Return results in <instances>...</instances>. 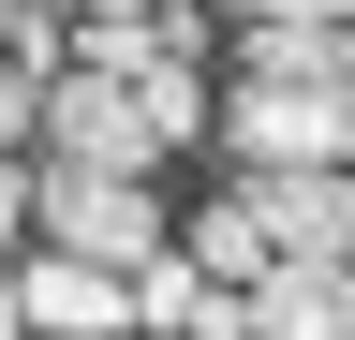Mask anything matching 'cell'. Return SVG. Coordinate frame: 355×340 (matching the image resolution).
I'll return each instance as SVG.
<instances>
[{
	"mask_svg": "<svg viewBox=\"0 0 355 340\" xmlns=\"http://www.w3.org/2000/svg\"><path fill=\"white\" fill-rule=\"evenodd\" d=\"M222 148H237L252 178L355 163V74H237V89H222Z\"/></svg>",
	"mask_w": 355,
	"mask_h": 340,
	"instance_id": "6da1fadb",
	"label": "cell"
},
{
	"mask_svg": "<svg viewBox=\"0 0 355 340\" xmlns=\"http://www.w3.org/2000/svg\"><path fill=\"white\" fill-rule=\"evenodd\" d=\"M44 251H89V267H163V193L148 178H89V163H44Z\"/></svg>",
	"mask_w": 355,
	"mask_h": 340,
	"instance_id": "7a4b0ae2",
	"label": "cell"
},
{
	"mask_svg": "<svg viewBox=\"0 0 355 340\" xmlns=\"http://www.w3.org/2000/svg\"><path fill=\"white\" fill-rule=\"evenodd\" d=\"M178 134L148 118V89H119V74H60L44 89V163H89V178H148Z\"/></svg>",
	"mask_w": 355,
	"mask_h": 340,
	"instance_id": "3957f363",
	"label": "cell"
},
{
	"mask_svg": "<svg viewBox=\"0 0 355 340\" xmlns=\"http://www.w3.org/2000/svg\"><path fill=\"white\" fill-rule=\"evenodd\" d=\"M282 267H355V163H296V178H237Z\"/></svg>",
	"mask_w": 355,
	"mask_h": 340,
	"instance_id": "277c9868",
	"label": "cell"
},
{
	"mask_svg": "<svg viewBox=\"0 0 355 340\" xmlns=\"http://www.w3.org/2000/svg\"><path fill=\"white\" fill-rule=\"evenodd\" d=\"M15 296H30V340H133V281L89 251H15Z\"/></svg>",
	"mask_w": 355,
	"mask_h": 340,
	"instance_id": "5b68a950",
	"label": "cell"
},
{
	"mask_svg": "<svg viewBox=\"0 0 355 340\" xmlns=\"http://www.w3.org/2000/svg\"><path fill=\"white\" fill-rule=\"evenodd\" d=\"M237 340H355V267H282L266 296H237Z\"/></svg>",
	"mask_w": 355,
	"mask_h": 340,
	"instance_id": "8992f818",
	"label": "cell"
},
{
	"mask_svg": "<svg viewBox=\"0 0 355 340\" xmlns=\"http://www.w3.org/2000/svg\"><path fill=\"white\" fill-rule=\"evenodd\" d=\"M178 251H193V267H207L222 296H266V281H282V237L252 222V193H222V207H207V222L178 237Z\"/></svg>",
	"mask_w": 355,
	"mask_h": 340,
	"instance_id": "52a82bcc",
	"label": "cell"
},
{
	"mask_svg": "<svg viewBox=\"0 0 355 340\" xmlns=\"http://www.w3.org/2000/svg\"><path fill=\"white\" fill-rule=\"evenodd\" d=\"M237 30H266V45H355V0H237Z\"/></svg>",
	"mask_w": 355,
	"mask_h": 340,
	"instance_id": "ba28073f",
	"label": "cell"
},
{
	"mask_svg": "<svg viewBox=\"0 0 355 340\" xmlns=\"http://www.w3.org/2000/svg\"><path fill=\"white\" fill-rule=\"evenodd\" d=\"M30 222H44V163H15V148H0V251H15Z\"/></svg>",
	"mask_w": 355,
	"mask_h": 340,
	"instance_id": "9c48e42d",
	"label": "cell"
},
{
	"mask_svg": "<svg viewBox=\"0 0 355 340\" xmlns=\"http://www.w3.org/2000/svg\"><path fill=\"white\" fill-rule=\"evenodd\" d=\"M0 148H44V89H30L15 60H0Z\"/></svg>",
	"mask_w": 355,
	"mask_h": 340,
	"instance_id": "30bf717a",
	"label": "cell"
},
{
	"mask_svg": "<svg viewBox=\"0 0 355 340\" xmlns=\"http://www.w3.org/2000/svg\"><path fill=\"white\" fill-rule=\"evenodd\" d=\"M119 15H163V0H74V30H119Z\"/></svg>",
	"mask_w": 355,
	"mask_h": 340,
	"instance_id": "8fae6325",
	"label": "cell"
},
{
	"mask_svg": "<svg viewBox=\"0 0 355 340\" xmlns=\"http://www.w3.org/2000/svg\"><path fill=\"white\" fill-rule=\"evenodd\" d=\"M0 340H30V296H15V251H0Z\"/></svg>",
	"mask_w": 355,
	"mask_h": 340,
	"instance_id": "7c38bea8",
	"label": "cell"
},
{
	"mask_svg": "<svg viewBox=\"0 0 355 340\" xmlns=\"http://www.w3.org/2000/svg\"><path fill=\"white\" fill-rule=\"evenodd\" d=\"M15 15H30V0H0V30H15Z\"/></svg>",
	"mask_w": 355,
	"mask_h": 340,
	"instance_id": "4fadbf2b",
	"label": "cell"
}]
</instances>
